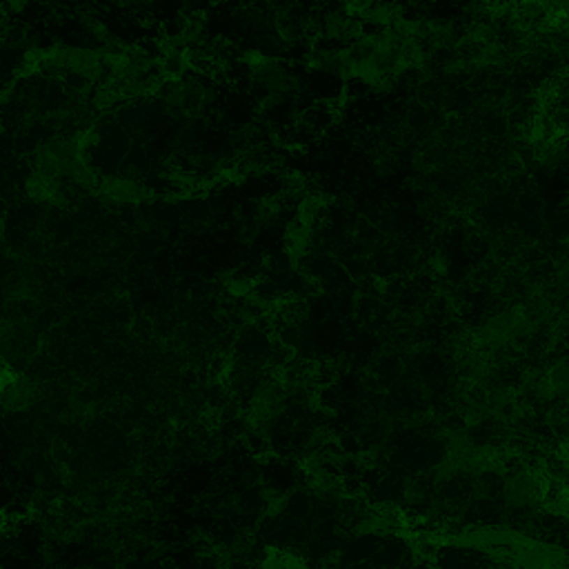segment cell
<instances>
[{
    "label": "cell",
    "instance_id": "obj_1",
    "mask_svg": "<svg viewBox=\"0 0 569 569\" xmlns=\"http://www.w3.org/2000/svg\"><path fill=\"white\" fill-rule=\"evenodd\" d=\"M531 487H534V485H531V480L525 478V476H520V478L510 482V487H507V496H510L512 503L523 505V503L534 498V489H531Z\"/></svg>",
    "mask_w": 569,
    "mask_h": 569
}]
</instances>
